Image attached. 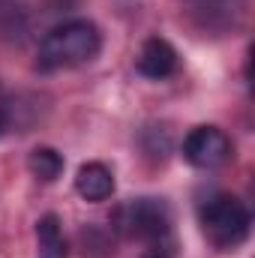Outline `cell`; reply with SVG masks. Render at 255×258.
<instances>
[{
	"label": "cell",
	"mask_w": 255,
	"mask_h": 258,
	"mask_svg": "<svg viewBox=\"0 0 255 258\" xmlns=\"http://www.w3.org/2000/svg\"><path fill=\"white\" fill-rule=\"evenodd\" d=\"M102 48V33L93 21L87 18H72L57 27H51L42 42H39V54L36 66L42 72H54V69H72V66L90 63Z\"/></svg>",
	"instance_id": "1"
},
{
	"label": "cell",
	"mask_w": 255,
	"mask_h": 258,
	"mask_svg": "<svg viewBox=\"0 0 255 258\" xmlns=\"http://www.w3.org/2000/svg\"><path fill=\"white\" fill-rule=\"evenodd\" d=\"M249 210L234 195H216L201 207V228L219 249H234L249 234Z\"/></svg>",
	"instance_id": "2"
},
{
	"label": "cell",
	"mask_w": 255,
	"mask_h": 258,
	"mask_svg": "<svg viewBox=\"0 0 255 258\" xmlns=\"http://www.w3.org/2000/svg\"><path fill=\"white\" fill-rule=\"evenodd\" d=\"M114 228L144 243H162L171 231V210L159 198H135L117 207Z\"/></svg>",
	"instance_id": "3"
},
{
	"label": "cell",
	"mask_w": 255,
	"mask_h": 258,
	"mask_svg": "<svg viewBox=\"0 0 255 258\" xmlns=\"http://www.w3.org/2000/svg\"><path fill=\"white\" fill-rule=\"evenodd\" d=\"M183 159L201 171L219 168L231 159V138L219 126H195L183 138Z\"/></svg>",
	"instance_id": "4"
},
{
	"label": "cell",
	"mask_w": 255,
	"mask_h": 258,
	"mask_svg": "<svg viewBox=\"0 0 255 258\" xmlns=\"http://www.w3.org/2000/svg\"><path fill=\"white\" fill-rule=\"evenodd\" d=\"M135 66H138V72L147 75V78H168V75L177 69V51H174V45H171L168 39L150 36V39L141 45Z\"/></svg>",
	"instance_id": "5"
},
{
	"label": "cell",
	"mask_w": 255,
	"mask_h": 258,
	"mask_svg": "<svg viewBox=\"0 0 255 258\" xmlns=\"http://www.w3.org/2000/svg\"><path fill=\"white\" fill-rule=\"evenodd\" d=\"M75 192L90 204L108 201L114 195V174L102 162H84L75 174Z\"/></svg>",
	"instance_id": "6"
},
{
	"label": "cell",
	"mask_w": 255,
	"mask_h": 258,
	"mask_svg": "<svg viewBox=\"0 0 255 258\" xmlns=\"http://www.w3.org/2000/svg\"><path fill=\"white\" fill-rule=\"evenodd\" d=\"M186 6L207 30H222L234 24L237 12H243V0H186Z\"/></svg>",
	"instance_id": "7"
},
{
	"label": "cell",
	"mask_w": 255,
	"mask_h": 258,
	"mask_svg": "<svg viewBox=\"0 0 255 258\" xmlns=\"http://www.w3.org/2000/svg\"><path fill=\"white\" fill-rule=\"evenodd\" d=\"M36 246H39L36 258H69L63 228H60V219L54 213H45L36 222Z\"/></svg>",
	"instance_id": "8"
},
{
	"label": "cell",
	"mask_w": 255,
	"mask_h": 258,
	"mask_svg": "<svg viewBox=\"0 0 255 258\" xmlns=\"http://www.w3.org/2000/svg\"><path fill=\"white\" fill-rule=\"evenodd\" d=\"M63 165H66L63 156L54 147H33L30 156H27V168L39 183H54L63 174Z\"/></svg>",
	"instance_id": "9"
}]
</instances>
